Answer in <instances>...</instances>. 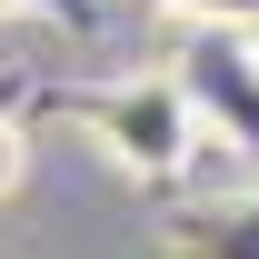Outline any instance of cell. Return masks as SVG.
Segmentation results:
<instances>
[{"label": "cell", "instance_id": "1", "mask_svg": "<svg viewBox=\"0 0 259 259\" xmlns=\"http://www.w3.org/2000/svg\"><path fill=\"white\" fill-rule=\"evenodd\" d=\"M60 110L90 130V150H110V169L140 180V190H180L190 160H199V140H209L199 110H190V90H180V70H130V80L70 90Z\"/></svg>", "mask_w": 259, "mask_h": 259}, {"label": "cell", "instance_id": "2", "mask_svg": "<svg viewBox=\"0 0 259 259\" xmlns=\"http://www.w3.org/2000/svg\"><path fill=\"white\" fill-rule=\"evenodd\" d=\"M169 70H180L199 130H209L220 150H239V160H259V30H229V20L180 30V60Z\"/></svg>", "mask_w": 259, "mask_h": 259}, {"label": "cell", "instance_id": "3", "mask_svg": "<svg viewBox=\"0 0 259 259\" xmlns=\"http://www.w3.org/2000/svg\"><path fill=\"white\" fill-rule=\"evenodd\" d=\"M160 259H259V190L180 209V220H169V239H160Z\"/></svg>", "mask_w": 259, "mask_h": 259}, {"label": "cell", "instance_id": "4", "mask_svg": "<svg viewBox=\"0 0 259 259\" xmlns=\"http://www.w3.org/2000/svg\"><path fill=\"white\" fill-rule=\"evenodd\" d=\"M150 10H169L180 30H209V20H229V30H259V0H150Z\"/></svg>", "mask_w": 259, "mask_h": 259}, {"label": "cell", "instance_id": "5", "mask_svg": "<svg viewBox=\"0 0 259 259\" xmlns=\"http://www.w3.org/2000/svg\"><path fill=\"white\" fill-rule=\"evenodd\" d=\"M20 160H30V150H20V130H10V120H0V199H10V190H20Z\"/></svg>", "mask_w": 259, "mask_h": 259}, {"label": "cell", "instance_id": "6", "mask_svg": "<svg viewBox=\"0 0 259 259\" xmlns=\"http://www.w3.org/2000/svg\"><path fill=\"white\" fill-rule=\"evenodd\" d=\"M30 10H60V0H0V20H30Z\"/></svg>", "mask_w": 259, "mask_h": 259}]
</instances>
